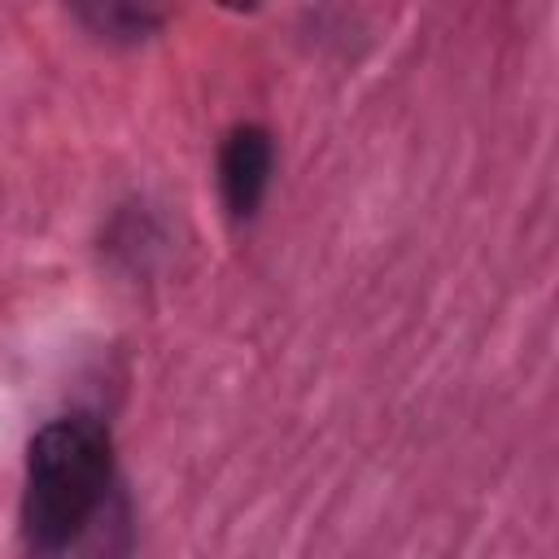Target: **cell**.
I'll use <instances>...</instances> for the list:
<instances>
[{
    "mask_svg": "<svg viewBox=\"0 0 559 559\" xmlns=\"http://www.w3.org/2000/svg\"><path fill=\"white\" fill-rule=\"evenodd\" d=\"M131 498L114 437L96 415H61L26 445L22 546L26 559H127Z\"/></svg>",
    "mask_w": 559,
    "mask_h": 559,
    "instance_id": "6da1fadb",
    "label": "cell"
},
{
    "mask_svg": "<svg viewBox=\"0 0 559 559\" xmlns=\"http://www.w3.org/2000/svg\"><path fill=\"white\" fill-rule=\"evenodd\" d=\"M271 170H275V140L266 127L258 122H240L223 135L218 144V192L223 205L236 223H249L271 188Z\"/></svg>",
    "mask_w": 559,
    "mask_h": 559,
    "instance_id": "7a4b0ae2",
    "label": "cell"
},
{
    "mask_svg": "<svg viewBox=\"0 0 559 559\" xmlns=\"http://www.w3.org/2000/svg\"><path fill=\"white\" fill-rule=\"evenodd\" d=\"M74 17L105 44H144L162 26V13L135 4H92V9H74Z\"/></svg>",
    "mask_w": 559,
    "mask_h": 559,
    "instance_id": "3957f363",
    "label": "cell"
}]
</instances>
